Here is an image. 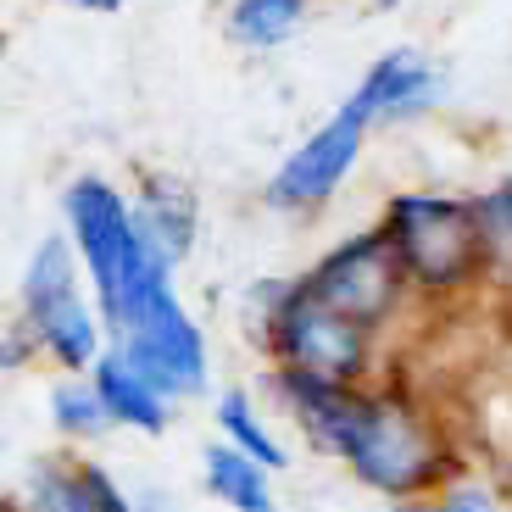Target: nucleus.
Instances as JSON below:
<instances>
[{"label": "nucleus", "instance_id": "obj_1", "mask_svg": "<svg viewBox=\"0 0 512 512\" xmlns=\"http://www.w3.org/2000/svg\"><path fill=\"white\" fill-rule=\"evenodd\" d=\"M268 401L307 435L312 451L334 457L362 490L396 501H423L451 479V451L435 418L373 384H334L301 368H268Z\"/></svg>", "mask_w": 512, "mask_h": 512}, {"label": "nucleus", "instance_id": "obj_2", "mask_svg": "<svg viewBox=\"0 0 512 512\" xmlns=\"http://www.w3.org/2000/svg\"><path fill=\"white\" fill-rule=\"evenodd\" d=\"M78 273H84V262H78L73 240L67 234H45L23 268V290H17V307H23L17 329L34 340V357L62 368L67 379L90 373L112 351V340H106L112 329H106L101 307L84 301Z\"/></svg>", "mask_w": 512, "mask_h": 512}, {"label": "nucleus", "instance_id": "obj_3", "mask_svg": "<svg viewBox=\"0 0 512 512\" xmlns=\"http://www.w3.org/2000/svg\"><path fill=\"white\" fill-rule=\"evenodd\" d=\"M390 245H396L401 268L423 290H457V284L479 279L490 268L485 245V218L479 201H451V195H396L390 201V223H384Z\"/></svg>", "mask_w": 512, "mask_h": 512}, {"label": "nucleus", "instance_id": "obj_4", "mask_svg": "<svg viewBox=\"0 0 512 512\" xmlns=\"http://www.w3.org/2000/svg\"><path fill=\"white\" fill-rule=\"evenodd\" d=\"M112 346L134 357V368H145L173 401H195L212 390V351H206L201 323L190 318V307L173 290V273H156L134 301L123 307V318L112 323Z\"/></svg>", "mask_w": 512, "mask_h": 512}, {"label": "nucleus", "instance_id": "obj_5", "mask_svg": "<svg viewBox=\"0 0 512 512\" xmlns=\"http://www.w3.org/2000/svg\"><path fill=\"white\" fill-rule=\"evenodd\" d=\"M62 218H67V240H73L78 262L95 284V307L112 323V312L123 307L128 279L151 256V234H145L140 212L123 201L106 179H73L62 195Z\"/></svg>", "mask_w": 512, "mask_h": 512}, {"label": "nucleus", "instance_id": "obj_6", "mask_svg": "<svg viewBox=\"0 0 512 512\" xmlns=\"http://www.w3.org/2000/svg\"><path fill=\"white\" fill-rule=\"evenodd\" d=\"M301 290L312 301H323L329 312H340L346 323L379 334L390 323V312L401 307V290H407V268H401L396 245L384 229L351 234L346 245H334L318 268L301 279Z\"/></svg>", "mask_w": 512, "mask_h": 512}, {"label": "nucleus", "instance_id": "obj_7", "mask_svg": "<svg viewBox=\"0 0 512 512\" xmlns=\"http://www.w3.org/2000/svg\"><path fill=\"white\" fill-rule=\"evenodd\" d=\"M362 140H368V117L346 101L329 123L318 128V134H312V140H301L290 156H284V167L273 173V184H268V201L290 206V212L323 206L340 184H346L351 167H357Z\"/></svg>", "mask_w": 512, "mask_h": 512}, {"label": "nucleus", "instance_id": "obj_8", "mask_svg": "<svg viewBox=\"0 0 512 512\" xmlns=\"http://www.w3.org/2000/svg\"><path fill=\"white\" fill-rule=\"evenodd\" d=\"M28 512H140V501L123 490V479L106 462L84 457L73 446L39 451L23 468V490H17Z\"/></svg>", "mask_w": 512, "mask_h": 512}, {"label": "nucleus", "instance_id": "obj_9", "mask_svg": "<svg viewBox=\"0 0 512 512\" xmlns=\"http://www.w3.org/2000/svg\"><path fill=\"white\" fill-rule=\"evenodd\" d=\"M90 379H95V390H101L106 412H112V423L123 429V435L156 440V435H167V429H173V418H179V412H173L179 401L167 396V390L145 368H134V357H128V351H117V346L90 368Z\"/></svg>", "mask_w": 512, "mask_h": 512}, {"label": "nucleus", "instance_id": "obj_10", "mask_svg": "<svg viewBox=\"0 0 512 512\" xmlns=\"http://www.w3.org/2000/svg\"><path fill=\"white\" fill-rule=\"evenodd\" d=\"M435 95H440V78L429 73L418 56L390 51V56H379V62L368 67V78L357 84L351 106H357L368 123H379V117H412V112H423V106H435Z\"/></svg>", "mask_w": 512, "mask_h": 512}, {"label": "nucleus", "instance_id": "obj_11", "mask_svg": "<svg viewBox=\"0 0 512 512\" xmlns=\"http://www.w3.org/2000/svg\"><path fill=\"white\" fill-rule=\"evenodd\" d=\"M201 490L223 512H284L279 490H273V468H262L229 440H212L201 451Z\"/></svg>", "mask_w": 512, "mask_h": 512}, {"label": "nucleus", "instance_id": "obj_12", "mask_svg": "<svg viewBox=\"0 0 512 512\" xmlns=\"http://www.w3.org/2000/svg\"><path fill=\"white\" fill-rule=\"evenodd\" d=\"M212 423H218V440H229V446H240L245 457H256L262 468H273V474H284L290 468V446L279 440V429L268 423V412H262V401L251 396V390H223V396H212Z\"/></svg>", "mask_w": 512, "mask_h": 512}, {"label": "nucleus", "instance_id": "obj_13", "mask_svg": "<svg viewBox=\"0 0 512 512\" xmlns=\"http://www.w3.org/2000/svg\"><path fill=\"white\" fill-rule=\"evenodd\" d=\"M134 212H140L145 234L156 240V251L167 262H184L195 251V195L173 179H151L134 195Z\"/></svg>", "mask_w": 512, "mask_h": 512}, {"label": "nucleus", "instance_id": "obj_14", "mask_svg": "<svg viewBox=\"0 0 512 512\" xmlns=\"http://www.w3.org/2000/svg\"><path fill=\"white\" fill-rule=\"evenodd\" d=\"M45 412H51V429L67 440V446H95V440H106V435L117 429L90 373L56 379V384H51V396H45Z\"/></svg>", "mask_w": 512, "mask_h": 512}, {"label": "nucleus", "instance_id": "obj_15", "mask_svg": "<svg viewBox=\"0 0 512 512\" xmlns=\"http://www.w3.org/2000/svg\"><path fill=\"white\" fill-rule=\"evenodd\" d=\"M307 17V0H234V39L245 45H279L284 34H295Z\"/></svg>", "mask_w": 512, "mask_h": 512}, {"label": "nucleus", "instance_id": "obj_16", "mask_svg": "<svg viewBox=\"0 0 512 512\" xmlns=\"http://www.w3.org/2000/svg\"><path fill=\"white\" fill-rule=\"evenodd\" d=\"M479 218H485L490 268L512 279V184H507V190H490L485 201H479Z\"/></svg>", "mask_w": 512, "mask_h": 512}, {"label": "nucleus", "instance_id": "obj_17", "mask_svg": "<svg viewBox=\"0 0 512 512\" xmlns=\"http://www.w3.org/2000/svg\"><path fill=\"white\" fill-rule=\"evenodd\" d=\"M390 512H496V501H490L485 490H474V485H446V490H435V496H423V501H396Z\"/></svg>", "mask_w": 512, "mask_h": 512}, {"label": "nucleus", "instance_id": "obj_18", "mask_svg": "<svg viewBox=\"0 0 512 512\" xmlns=\"http://www.w3.org/2000/svg\"><path fill=\"white\" fill-rule=\"evenodd\" d=\"M73 6H84V12H117L123 0H73Z\"/></svg>", "mask_w": 512, "mask_h": 512}, {"label": "nucleus", "instance_id": "obj_19", "mask_svg": "<svg viewBox=\"0 0 512 512\" xmlns=\"http://www.w3.org/2000/svg\"><path fill=\"white\" fill-rule=\"evenodd\" d=\"M6 512H28V507H23V501H17V496H12V501H6Z\"/></svg>", "mask_w": 512, "mask_h": 512}, {"label": "nucleus", "instance_id": "obj_20", "mask_svg": "<svg viewBox=\"0 0 512 512\" xmlns=\"http://www.w3.org/2000/svg\"><path fill=\"white\" fill-rule=\"evenodd\" d=\"M140 512H167V507H151V501H140Z\"/></svg>", "mask_w": 512, "mask_h": 512}]
</instances>
